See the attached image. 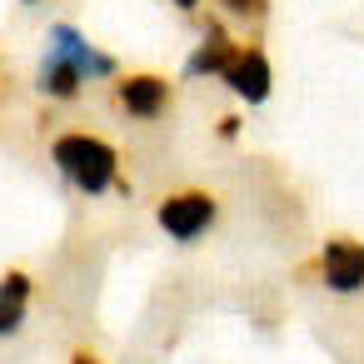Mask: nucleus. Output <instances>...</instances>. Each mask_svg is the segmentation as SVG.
<instances>
[{"mask_svg": "<svg viewBox=\"0 0 364 364\" xmlns=\"http://www.w3.org/2000/svg\"><path fill=\"white\" fill-rule=\"evenodd\" d=\"M21 6H36V0H21Z\"/></svg>", "mask_w": 364, "mask_h": 364, "instance_id": "4468645a", "label": "nucleus"}, {"mask_svg": "<svg viewBox=\"0 0 364 364\" xmlns=\"http://www.w3.org/2000/svg\"><path fill=\"white\" fill-rule=\"evenodd\" d=\"M26 299H31V274L26 269H11L0 279V339L6 334H21L26 324Z\"/></svg>", "mask_w": 364, "mask_h": 364, "instance_id": "1a4fd4ad", "label": "nucleus"}, {"mask_svg": "<svg viewBox=\"0 0 364 364\" xmlns=\"http://www.w3.org/2000/svg\"><path fill=\"white\" fill-rule=\"evenodd\" d=\"M85 85H90V75H85L70 55H60V50H46V55H41V65H36V90H41L46 100H75Z\"/></svg>", "mask_w": 364, "mask_h": 364, "instance_id": "0eeeda50", "label": "nucleus"}, {"mask_svg": "<svg viewBox=\"0 0 364 364\" xmlns=\"http://www.w3.org/2000/svg\"><path fill=\"white\" fill-rule=\"evenodd\" d=\"M46 50H60V55H70V60H75V65H80L90 80H115V70H120V65H115V55L95 50V46L85 41V31H75V26H65V21L46 31Z\"/></svg>", "mask_w": 364, "mask_h": 364, "instance_id": "39448f33", "label": "nucleus"}, {"mask_svg": "<svg viewBox=\"0 0 364 364\" xmlns=\"http://www.w3.org/2000/svg\"><path fill=\"white\" fill-rule=\"evenodd\" d=\"M70 364H100V359H95L90 349H75V359H70Z\"/></svg>", "mask_w": 364, "mask_h": 364, "instance_id": "ddd939ff", "label": "nucleus"}, {"mask_svg": "<svg viewBox=\"0 0 364 364\" xmlns=\"http://www.w3.org/2000/svg\"><path fill=\"white\" fill-rule=\"evenodd\" d=\"M220 80H225V90L240 95L245 105H264L269 90H274V70H269L264 46H235V55H230V65L220 70Z\"/></svg>", "mask_w": 364, "mask_h": 364, "instance_id": "7ed1b4c3", "label": "nucleus"}, {"mask_svg": "<svg viewBox=\"0 0 364 364\" xmlns=\"http://www.w3.org/2000/svg\"><path fill=\"white\" fill-rule=\"evenodd\" d=\"M235 46H240V41H230V31H225L220 21H205V36H200V46L190 50L185 75H190V80H220V70L230 65Z\"/></svg>", "mask_w": 364, "mask_h": 364, "instance_id": "423d86ee", "label": "nucleus"}, {"mask_svg": "<svg viewBox=\"0 0 364 364\" xmlns=\"http://www.w3.org/2000/svg\"><path fill=\"white\" fill-rule=\"evenodd\" d=\"M240 135V115H220V140H235Z\"/></svg>", "mask_w": 364, "mask_h": 364, "instance_id": "9b49d317", "label": "nucleus"}, {"mask_svg": "<svg viewBox=\"0 0 364 364\" xmlns=\"http://www.w3.org/2000/svg\"><path fill=\"white\" fill-rule=\"evenodd\" d=\"M215 6L235 21H264L269 16V0H215Z\"/></svg>", "mask_w": 364, "mask_h": 364, "instance_id": "9d476101", "label": "nucleus"}, {"mask_svg": "<svg viewBox=\"0 0 364 364\" xmlns=\"http://www.w3.org/2000/svg\"><path fill=\"white\" fill-rule=\"evenodd\" d=\"M170 6H175V11H185V16H195V11H200V0H170Z\"/></svg>", "mask_w": 364, "mask_h": 364, "instance_id": "f8f14e48", "label": "nucleus"}, {"mask_svg": "<svg viewBox=\"0 0 364 364\" xmlns=\"http://www.w3.org/2000/svg\"><path fill=\"white\" fill-rule=\"evenodd\" d=\"M115 105L130 120H160L175 105V85L165 75H155V70H135V75H120L115 80Z\"/></svg>", "mask_w": 364, "mask_h": 364, "instance_id": "20e7f679", "label": "nucleus"}, {"mask_svg": "<svg viewBox=\"0 0 364 364\" xmlns=\"http://www.w3.org/2000/svg\"><path fill=\"white\" fill-rule=\"evenodd\" d=\"M50 160L55 170L80 190V195H105V190H125L120 180V150L100 135H85V130H70L50 145Z\"/></svg>", "mask_w": 364, "mask_h": 364, "instance_id": "f257e3e1", "label": "nucleus"}, {"mask_svg": "<svg viewBox=\"0 0 364 364\" xmlns=\"http://www.w3.org/2000/svg\"><path fill=\"white\" fill-rule=\"evenodd\" d=\"M324 284L339 289V294L359 289V284H364V245H354V240H329V245H324Z\"/></svg>", "mask_w": 364, "mask_h": 364, "instance_id": "6e6552de", "label": "nucleus"}, {"mask_svg": "<svg viewBox=\"0 0 364 364\" xmlns=\"http://www.w3.org/2000/svg\"><path fill=\"white\" fill-rule=\"evenodd\" d=\"M215 215H220V200H215L210 190H175V195L155 210L160 230H165L170 240H180V245L200 240V235L215 225Z\"/></svg>", "mask_w": 364, "mask_h": 364, "instance_id": "f03ea898", "label": "nucleus"}]
</instances>
